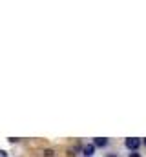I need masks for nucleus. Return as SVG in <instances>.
<instances>
[{
    "mask_svg": "<svg viewBox=\"0 0 146 157\" xmlns=\"http://www.w3.org/2000/svg\"><path fill=\"white\" fill-rule=\"evenodd\" d=\"M141 143H143V139H139V137H126L124 139V146L130 152H137L141 148Z\"/></svg>",
    "mask_w": 146,
    "mask_h": 157,
    "instance_id": "1",
    "label": "nucleus"
},
{
    "mask_svg": "<svg viewBox=\"0 0 146 157\" xmlns=\"http://www.w3.org/2000/svg\"><path fill=\"white\" fill-rule=\"evenodd\" d=\"M108 137H97V139H93V143H91V144H93V146H95V148H106V146H108Z\"/></svg>",
    "mask_w": 146,
    "mask_h": 157,
    "instance_id": "2",
    "label": "nucleus"
},
{
    "mask_svg": "<svg viewBox=\"0 0 146 157\" xmlns=\"http://www.w3.org/2000/svg\"><path fill=\"white\" fill-rule=\"evenodd\" d=\"M84 157H93V154H95V146L91 144V143H88V144H84Z\"/></svg>",
    "mask_w": 146,
    "mask_h": 157,
    "instance_id": "3",
    "label": "nucleus"
},
{
    "mask_svg": "<svg viewBox=\"0 0 146 157\" xmlns=\"http://www.w3.org/2000/svg\"><path fill=\"white\" fill-rule=\"evenodd\" d=\"M44 157H55V150H44Z\"/></svg>",
    "mask_w": 146,
    "mask_h": 157,
    "instance_id": "4",
    "label": "nucleus"
},
{
    "mask_svg": "<svg viewBox=\"0 0 146 157\" xmlns=\"http://www.w3.org/2000/svg\"><path fill=\"white\" fill-rule=\"evenodd\" d=\"M128 157H143V155H141L139 152H130V154H128Z\"/></svg>",
    "mask_w": 146,
    "mask_h": 157,
    "instance_id": "5",
    "label": "nucleus"
},
{
    "mask_svg": "<svg viewBox=\"0 0 146 157\" xmlns=\"http://www.w3.org/2000/svg\"><path fill=\"white\" fill-rule=\"evenodd\" d=\"M0 157H7V152L6 150H0Z\"/></svg>",
    "mask_w": 146,
    "mask_h": 157,
    "instance_id": "6",
    "label": "nucleus"
},
{
    "mask_svg": "<svg viewBox=\"0 0 146 157\" xmlns=\"http://www.w3.org/2000/svg\"><path fill=\"white\" fill-rule=\"evenodd\" d=\"M106 157H119V155H117V154H108Z\"/></svg>",
    "mask_w": 146,
    "mask_h": 157,
    "instance_id": "7",
    "label": "nucleus"
},
{
    "mask_svg": "<svg viewBox=\"0 0 146 157\" xmlns=\"http://www.w3.org/2000/svg\"><path fill=\"white\" fill-rule=\"evenodd\" d=\"M143 144H144V146H146V137H144V139H143Z\"/></svg>",
    "mask_w": 146,
    "mask_h": 157,
    "instance_id": "8",
    "label": "nucleus"
}]
</instances>
